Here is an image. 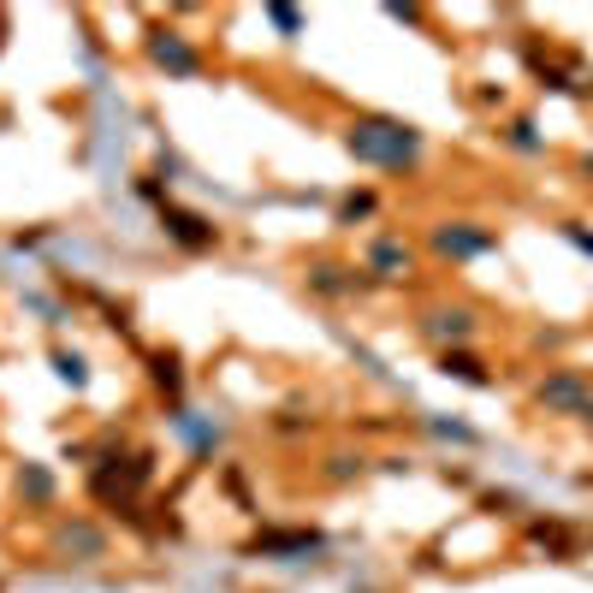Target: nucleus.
Segmentation results:
<instances>
[{
  "mask_svg": "<svg viewBox=\"0 0 593 593\" xmlns=\"http://www.w3.org/2000/svg\"><path fill=\"white\" fill-rule=\"evenodd\" d=\"M155 386H161V392H172L179 398V386H184V374H179V356H155Z\"/></svg>",
  "mask_w": 593,
  "mask_h": 593,
  "instance_id": "4468645a",
  "label": "nucleus"
},
{
  "mask_svg": "<svg viewBox=\"0 0 593 593\" xmlns=\"http://www.w3.org/2000/svg\"><path fill=\"white\" fill-rule=\"evenodd\" d=\"M19 499L48 504V499H54V475H48V469H36V463H24V469H19Z\"/></svg>",
  "mask_w": 593,
  "mask_h": 593,
  "instance_id": "f8f14e48",
  "label": "nucleus"
},
{
  "mask_svg": "<svg viewBox=\"0 0 593 593\" xmlns=\"http://www.w3.org/2000/svg\"><path fill=\"white\" fill-rule=\"evenodd\" d=\"M303 280H309L315 297H356L368 285L356 267H339V262H309V267H303Z\"/></svg>",
  "mask_w": 593,
  "mask_h": 593,
  "instance_id": "0eeeda50",
  "label": "nucleus"
},
{
  "mask_svg": "<svg viewBox=\"0 0 593 593\" xmlns=\"http://www.w3.org/2000/svg\"><path fill=\"white\" fill-rule=\"evenodd\" d=\"M511 142H516V149H540V137H534V125H528V119H516V125H511Z\"/></svg>",
  "mask_w": 593,
  "mask_h": 593,
  "instance_id": "dca6fc26",
  "label": "nucleus"
},
{
  "mask_svg": "<svg viewBox=\"0 0 593 593\" xmlns=\"http://www.w3.org/2000/svg\"><path fill=\"white\" fill-rule=\"evenodd\" d=\"M315 546H321V534H315V528H285V534H262V540H255V552L285 558V552H315Z\"/></svg>",
  "mask_w": 593,
  "mask_h": 593,
  "instance_id": "9d476101",
  "label": "nucleus"
},
{
  "mask_svg": "<svg viewBox=\"0 0 593 593\" xmlns=\"http://www.w3.org/2000/svg\"><path fill=\"white\" fill-rule=\"evenodd\" d=\"M499 250V231L475 226V220H440L433 226V255L445 262H475V255H493Z\"/></svg>",
  "mask_w": 593,
  "mask_h": 593,
  "instance_id": "7ed1b4c3",
  "label": "nucleus"
},
{
  "mask_svg": "<svg viewBox=\"0 0 593 593\" xmlns=\"http://www.w3.org/2000/svg\"><path fill=\"white\" fill-rule=\"evenodd\" d=\"M563 238H570L575 250H588V255H593V231H588V226H575V220H570V226H563Z\"/></svg>",
  "mask_w": 593,
  "mask_h": 593,
  "instance_id": "f3484780",
  "label": "nucleus"
},
{
  "mask_svg": "<svg viewBox=\"0 0 593 593\" xmlns=\"http://www.w3.org/2000/svg\"><path fill=\"white\" fill-rule=\"evenodd\" d=\"M582 422H588V433H593V403H588V415H582Z\"/></svg>",
  "mask_w": 593,
  "mask_h": 593,
  "instance_id": "aec40b11",
  "label": "nucleus"
},
{
  "mask_svg": "<svg viewBox=\"0 0 593 593\" xmlns=\"http://www.w3.org/2000/svg\"><path fill=\"white\" fill-rule=\"evenodd\" d=\"M582 172H588V179H593V155H588V161H582Z\"/></svg>",
  "mask_w": 593,
  "mask_h": 593,
  "instance_id": "412c9836",
  "label": "nucleus"
},
{
  "mask_svg": "<svg viewBox=\"0 0 593 593\" xmlns=\"http://www.w3.org/2000/svg\"><path fill=\"white\" fill-rule=\"evenodd\" d=\"M149 60L161 66V71H172V78H196V71H202V54L191 48V36L161 31V24L149 31Z\"/></svg>",
  "mask_w": 593,
  "mask_h": 593,
  "instance_id": "39448f33",
  "label": "nucleus"
},
{
  "mask_svg": "<svg viewBox=\"0 0 593 593\" xmlns=\"http://www.w3.org/2000/svg\"><path fill=\"white\" fill-rule=\"evenodd\" d=\"M422 339L445 344V351H457L463 339H475V315L469 309H433L427 321H422Z\"/></svg>",
  "mask_w": 593,
  "mask_h": 593,
  "instance_id": "6e6552de",
  "label": "nucleus"
},
{
  "mask_svg": "<svg viewBox=\"0 0 593 593\" xmlns=\"http://www.w3.org/2000/svg\"><path fill=\"white\" fill-rule=\"evenodd\" d=\"M161 231H167L172 243H179V250H191V255L220 243V231L202 220V214H191V208H161Z\"/></svg>",
  "mask_w": 593,
  "mask_h": 593,
  "instance_id": "423d86ee",
  "label": "nucleus"
},
{
  "mask_svg": "<svg viewBox=\"0 0 593 593\" xmlns=\"http://www.w3.org/2000/svg\"><path fill=\"white\" fill-rule=\"evenodd\" d=\"M534 403H540V410H552V415H588L593 386H588V374L558 368V374H546V380L534 386Z\"/></svg>",
  "mask_w": 593,
  "mask_h": 593,
  "instance_id": "20e7f679",
  "label": "nucleus"
},
{
  "mask_svg": "<svg viewBox=\"0 0 593 593\" xmlns=\"http://www.w3.org/2000/svg\"><path fill=\"white\" fill-rule=\"evenodd\" d=\"M356 475H363V457L332 452V457H327V469H321V481H327V487H344V481H356Z\"/></svg>",
  "mask_w": 593,
  "mask_h": 593,
  "instance_id": "ddd939ff",
  "label": "nucleus"
},
{
  "mask_svg": "<svg viewBox=\"0 0 593 593\" xmlns=\"http://www.w3.org/2000/svg\"><path fill=\"white\" fill-rule=\"evenodd\" d=\"M368 214H374V191H363V196H351V202H344V208H339V226L368 220Z\"/></svg>",
  "mask_w": 593,
  "mask_h": 593,
  "instance_id": "2eb2a0df",
  "label": "nucleus"
},
{
  "mask_svg": "<svg viewBox=\"0 0 593 593\" xmlns=\"http://www.w3.org/2000/svg\"><path fill=\"white\" fill-rule=\"evenodd\" d=\"M344 149L356 155V161L368 167H386V172H410L422 161V132L403 119H386V113H356L351 125H344Z\"/></svg>",
  "mask_w": 593,
  "mask_h": 593,
  "instance_id": "f257e3e1",
  "label": "nucleus"
},
{
  "mask_svg": "<svg viewBox=\"0 0 593 593\" xmlns=\"http://www.w3.org/2000/svg\"><path fill=\"white\" fill-rule=\"evenodd\" d=\"M48 552L66 563H95V558H107V528H95L90 516H60Z\"/></svg>",
  "mask_w": 593,
  "mask_h": 593,
  "instance_id": "f03ea898",
  "label": "nucleus"
},
{
  "mask_svg": "<svg viewBox=\"0 0 593 593\" xmlns=\"http://www.w3.org/2000/svg\"><path fill=\"white\" fill-rule=\"evenodd\" d=\"M267 19H273V24H280V31H297V24H303V19H297V12H285V7H273V12H267Z\"/></svg>",
  "mask_w": 593,
  "mask_h": 593,
  "instance_id": "6ab92c4d",
  "label": "nucleus"
},
{
  "mask_svg": "<svg viewBox=\"0 0 593 593\" xmlns=\"http://www.w3.org/2000/svg\"><path fill=\"white\" fill-rule=\"evenodd\" d=\"M60 374L71 386H83V356H60Z\"/></svg>",
  "mask_w": 593,
  "mask_h": 593,
  "instance_id": "a211bd4d",
  "label": "nucleus"
},
{
  "mask_svg": "<svg viewBox=\"0 0 593 593\" xmlns=\"http://www.w3.org/2000/svg\"><path fill=\"white\" fill-rule=\"evenodd\" d=\"M440 374H457V380H469V386H493L487 363H475L469 351H440Z\"/></svg>",
  "mask_w": 593,
  "mask_h": 593,
  "instance_id": "9b49d317",
  "label": "nucleus"
},
{
  "mask_svg": "<svg viewBox=\"0 0 593 593\" xmlns=\"http://www.w3.org/2000/svg\"><path fill=\"white\" fill-rule=\"evenodd\" d=\"M410 262H415L410 243H398V238H380V243L368 250V273H374V280H403V273H410Z\"/></svg>",
  "mask_w": 593,
  "mask_h": 593,
  "instance_id": "1a4fd4ad",
  "label": "nucleus"
}]
</instances>
